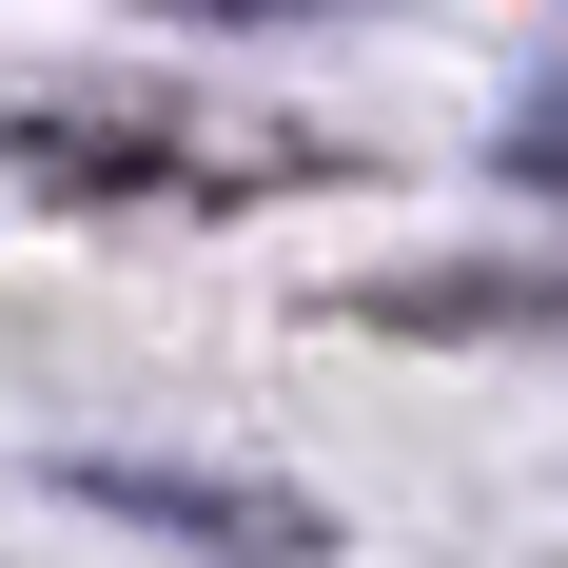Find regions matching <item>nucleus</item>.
Segmentation results:
<instances>
[{
	"mask_svg": "<svg viewBox=\"0 0 568 568\" xmlns=\"http://www.w3.org/2000/svg\"><path fill=\"white\" fill-rule=\"evenodd\" d=\"M59 490L118 510V529H158V549H235V568H314L334 549L294 490H216V470H158V452H59Z\"/></svg>",
	"mask_w": 568,
	"mask_h": 568,
	"instance_id": "nucleus-1",
	"label": "nucleus"
},
{
	"mask_svg": "<svg viewBox=\"0 0 568 568\" xmlns=\"http://www.w3.org/2000/svg\"><path fill=\"white\" fill-rule=\"evenodd\" d=\"M176 20H294V0H176Z\"/></svg>",
	"mask_w": 568,
	"mask_h": 568,
	"instance_id": "nucleus-2",
	"label": "nucleus"
}]
</instances>
